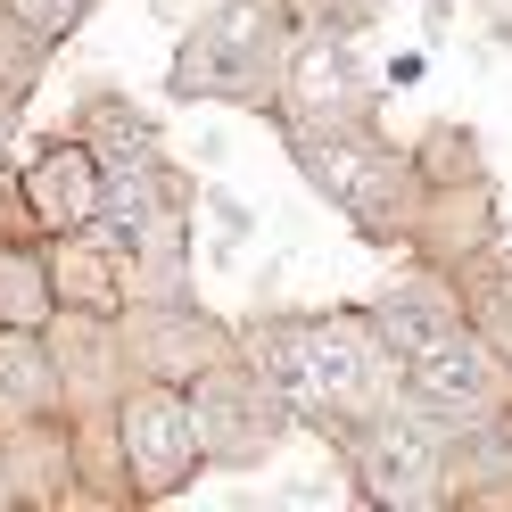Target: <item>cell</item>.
I'll use <instances>...</instances> for the list:
<instances>
[{
  "instance_id": "obj_10",
  "label": "cell",
  "mask_w": 512,
  "mask_h": 512,
  "mask_svg": "<svg viewBox=\"0 0 512 512\" xmlns=\"http://www.w3.org/2000/svg\"><path fill=\"white\" fill-rule=\"evenodd\" d=\"M9 9H17L25 25H34V34H58V25H67V17L83 9V0H9Z\"/></svg>"
},
{
  "instance_id": "obj_6",
  "label": "cell",
  "mask_w": 512,
  "mask_h": 512,
  "mask_svg": "<svg viewBox=\"0 0 512 512\" xmlns=\"http://www.w3.org/2000/svg\"><path fill=\"white\" fill-rule=\"evenodd\" d=\"M100 182H108V166L91 149H50L34 166V215L58 223V232H75V223L100 215Z\"/></svg>"
},
{
  "instance_id": "obj_11",
  "label": "cell",
  "mask_w": 512,
  "mask_h": 512,
  "mask_svg": "<svg viewBox=\"0 0 512 512\" xmlns=\"http://www.w3.org/2000/svg\"><path fill=\"white\" fill-rule=\"evenodd\" d=\"M58 290H67V298H108V273H91L83 256H67V273H58Z\"/></svg>"
},
{
  "instance_id": "obj_2",
  "label": "cell",
  "mask_w": 512,
  "mask_h": 512,
  "mask_svg": "<svg viewBox=\"0 0 512 512\" xmlns=\"http://www.w3.org/2000/svg\"><path fill=\"white\" fill-rule=\"evenodd\" d=\"M124 446H133V479H141V496H166L182 488L190 471H199V413H190V397L174 389H149L133 397V413H124Z\"/></svg>"
},
{
  "instance_id": "obj_4",
  "label": "cell",
  "mask_w": 512,
  "mask_h": 512,
  "mask_svg": "<svg viewBox=\"0 0 512 512\" xmlns=\"http://www.w3.org/2000/svg\"><path fill=\"white\" fill-rule=\"evenodd\" d=\"M306 174L323 182L347 215H364V223H389V215H397V199H405V174L389 166V157H372V149L306 141Z\"/></svg>"
},
{
  "instance_id": "obj_7",
  "label": "cell",
  "mask_w": 512,
  "mask_h": 512,
  "mask_svg": "<svg viewBox=\"0 0 512 512\" xmlns=\"http://www.w3.org/2000/svg\"><path fill=\"white\" fill-rule=\"evenodd\" d=\"M380 331H389L405 356H422V347L455 339V314H446V298H438V290H430V298L413 290V298H389V306H380Z\"/></svg>"
},
{
  "instance_id": "obj_9",
  "label": "cell",
  "mask_w": 512,
  "mask_h": 512,
  "mask_svg": "<svg viewBox=\"0 0 512 512\" xmlns=\"http://www.w3.org/2000/svg\"><path fill=\"white\" fill-rule=\"evenodd\" d=\"M339 100H347V58H339L331 42L298 50V116H323V108H339Z\"/></svg>"
},
{
  "instance_id": "obj_3",
  "label": "cell",
  "mask_w": 512,
  "mask_h": 512,
  "mask_svg": "<svg viewBox=\"0 0 512 512\" xmlns=\"http://www.w3.org/2000/svg\"><path fill=\"white\" fill-rule=\"evenodd\" d=\"M496 389L504 380L488 364V347H471L463 331L422 347L413 372H405V397H413V413H430V422H479V413H496Z\"/></svg>"
},
{
  "instance_id": "obj_5",
  "label": "cell",
  "mask_w": 512,
  "mask_h": 512,
  "mask_svg": "<svg viewBox=\"0 0 512 512\" xmlns=\"http://www.w3.org/2000/svg\"><path fill=\"white\" fill-rule=\"evenodd\" d=\"M364 479H372V496H389V504H430L438 496V446L413 422H380L372 455H364Z\"/></svg>"
},
{
  "instance_id": "obj_8",
  "label": "cell",
  "mask_w": 512,
  "mask_h": 512,
  "mask_svg": "<svg viewBox=\"0 0 512 512\" xmlns=\"http://www.w3.org/2000/svg\"><path fill=\"white\" fill-rule=\"evenodd\" d=\"M50 405V364L34 339H0V413H42Z\"/></svg>"
},
{
  "instance_id": "obj_1",
  "label": "cell",
  "mask_w": 512,
  "mask_h": 512,
  "mask_svg": "<svg viewBox=\"0 0 512 512\" xmlns=\"http://www.w3.org/2000/svg\"><path fill=\"white\" fill-rule=\"evenodd\" d=\"M265 356H273L281 397H298V405L364 413L380 397V347H372L364 323H347V314H323V323H306V331H273Z\"/></svg>"
}]
</instances>
